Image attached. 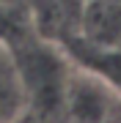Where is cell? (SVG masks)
Instances as JSON below:
<instances>
[{
    "mask_svg": "<svg viewBox=\"0 0 121 123\" xmlns=\"http://www.w3.org/2000/svg\"><path fill=\"white\" fill-rule=\"evenodd\" d=\"M74 36L91 47H121V0H85Z\"/></svg>",
    "mask_w": 121,
    "mask_h": 123,
    "instance_id": "6da1fadb",
    "label": "cell"
},
{
    "mask_svg": "<svg viewBox=\"0 0 121 123\" xmlns=\"http://www.w3.org/2000/svg\"><path fill=\"white\" fill-rule=\"evenodd\" d=\"M66 52L96 82L121 93V47H91L80 36H66Z\"/></svg>",
    "mask_w": 121,
    "mask_h": 123,
    "instance_id": "7a4b0ae2",
    "label": "cell"
},
{
    "mask_svg": "<svg viewBox=\"0 0 121 123\" xmlns=\"http://www.w3.org/2000/svg\"><path fill=\"white\" fill-rule=\"evenodd\" d=\"M28 110L17 60L6 41H0V123H17Z\"/></svg>",
    "mask_w": 121,
    "mask_h": 123,
    "instance_id": "3957f363",
    "label": "cell"
},
{
    "mask_svg": "<svg viewBox=\"0 0 121 123\" xmlns=\"http://www.w3.org/2000/svg\"><path fill=\"white\" fill-rule=\"evenodd\" d=\"M83 3H85V0H83Z\"/></svg>",
    "mask_w": 121,
    "mask_h": 123,
    "instance_id": "277c9868",
    "label": "cell"
}]
</instances>
